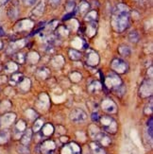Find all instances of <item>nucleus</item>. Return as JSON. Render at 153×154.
<instances>
[{"instance_id":"f257e3e1","label":"nucleus","mask_w":153,"mask_h":154,"mask_svg":"<svg viewBox=\"0 0 153 154\" xmlns=\"http://www.w3.org/2000/svg\"><path fill=\"white\" fill-rule=\"evenodd\" d=\"M129 15L130 9L124 4H119L114 11V15L112 18V25L115 30L118 33L123 32L129 26Z\"/></svg>"},{"instance_id":"f03ea898","label":"nucleus","mask_w":153,"mask_h":154,"mask_svg":"<svg viewBox=\"0 0 153 154\" xmlns=\"http://www.w3.org/2000/svg\"><path fill=\"white\" fill-rule=\"evenodd\" d=\"M99 122H100V124H101L102 129L106 132L115 134V133L117 131V128H118L117 123L112 116H104L99 118Z\"/></svg>"},{"instance_id":"7ed1b4c3","label":"nucleus","mask_w":153,"mask_h":154,"mask_svg":"<svg viewBox=\"0 0 153 154\" xmlns=\"http://www.w3.org/2000/svg\"><path fill=\"white\" fill-rule=\"evenodd\" d=\"M104 85L109 89L115 90L118 87L123 85L121 79L118 77V75L115 74V73H110V74L104 79Z\"/></svg>"},{"instance_id":"20e7f679","label":"nucleus","mask_w":153,"mask_h":154,"mask_svg":"<svg viewBox=\"0 0 153 154\" xmlns=\"http://www.w3.org/2000/svg\"><path fill=\"white\" fill-rule=\"evenodd\" d=\"M111 67L117 74H125L129 69V65L121 59H114L111 63Z\"/></svg>"},{"instance_id":"39448f33","label":"nucleus","mask_w":153,"mask_h":154,"mask_svg":"<svg viewBox=\"0 0 153 154\" xmlns=\"http://www.w3.org/2000/svg\"><path fill=\"white\" fill-rule=\"evenodd\" d=\"M70 119L75 123H81V122H84L85 120L87 119V115H86V112L83 110L77 108V109H74L71 112Z\"/></svg>"},{"instance_id":"423d86ee","label":"nucleus","mask_w":153,"mask_h":154,"mask_svg":"<svg viewBox=\"0 0 153 154\" xmlns=\"http://www.w3.org/2000/svg\"><path fill=\"white\" fill-rule=\"evenodd\" d=\"M81 146L74 142L64 145L61 149V154H81Z\"/></svg>"},{"instance_id":"0eeeda50","label":"nucleus","mask_w":153,"mask_h":154,"mask_svg":"<svg viewBox=\"0 0 153 154\" xmlns=\"http://www.w3.org/2000/svg\"><path fill=\"white\" fill-rule=\"evenodd\" d=\"M94 138L96 139V142L101 146H108L112 143V139L106 133L101 132L99 131L94 135Z\"/></svg>"},{"instance_id":"6e6552de","label":"nucleus","mask_w":153,"mask_h":154,"mask_svg":"<svg viewBox=\"0 0 153 154\" xmlns=\"http://www.w3.org/2000/svg\"><path fill=\"white\" fill-rule=\"evenodd\" d=\"M139 93H140V96L143 98L150 97L152 95V82H151V80H149V82L148 80H145L140 87Z\"/></svg>"},{"instance_id":"1a4fd4ad","label":"nucleus","mask_w":153,"mask_h":154,"mask_svg":"<svg viewBox=\"0 0 153 154\" xmlns=\"http://www.w3.org/2000/svg\"><path fill=\"white\" fill-rule=\"evenodd\" d=\"M55 149L56 144L53 140H45L40 146V149L43 154H50L55 150Z\"/></svg>"},{"instance_id":"9d476101","label":"nucleus","mask_w":153,"mask_h":154,"mask_svg":"<svg viewBox=\"0 0 153 154\" xmlns=\"http://www.w3.org/2000/svg\"><path fill=\"white\" fill-rule=\"evenodd\" d=\"M101 108L104 112H108V113H115L117 112L116 104L110 98H106L103 100L101 103Z\"/></svg>"},{"instance_id":"9b49d317","label":"nucleus","mask_w":153,"mask_h":154,"mask_svg":"<svg viewBox=\"0 0 153 154\" xmlns=\"http://www.w3.org/2000/svg\"><path fill=\"white\" fill-rule=\"evenodd\" d=\"M26 129V125L25 123L24 120H19V121L15 124L14 126V130H13V135L16 139L21 138L22 134Z\"/></svg>"},{"instance_id":"f8f14e48","label":"nucleus","mask_w":153,"mask_h":154,"mask_svg":"<svg viewBox=\"0 0 153 154\" xmlns=\"http://www.w3.org/2000/svg\"><path fill=\"white\" fill-rule=\"evenodd\" d=\"M33 26V22L29 19H26L20 21L16 26H15V29L18 31H23V30H29Z\"/></svg>"},{"instance_id":"ddd939ff","label":"nucleus","mask_w":153,"mask_h":154,"mask_svg":"<svg viewBox=\"0 0 153 154\" xmlns=\"http://www.w3.org/2000/svg\"><path fill=\"white\" fill-rule=\"evenodd\" d=\"M15 119H16V115H15V113H12V112L6 113V115H4L2 116L0 123H1L2 126L8 127V126H11L13 122H14Z\"/></svg>"},{"instance_id":"4468645a","label":"nucleus","mask_w":153,"mask_h":154,"mask_svg":"<svg viewBox=\"0 0 153 154\" xmlns=\"http://www.w3.org/2000/svg\"><path fill=\"white\" fill-rule=\"evenodd\" d=\"M86 63H87V64H89L90 66H96L99 63V56L97 53L91 50L87 54Z\"/></svg>"},{"instance_id":"2eb2a0df","label":"nucleus","mask_w":153,"mask_h":154,"mask_svg":"<svg viewBox=\"0 0 153 154\" xmlns=\"http://www.w3.org/2000/svg\"><path fill=\"white\" fill-rule=\"evenodd\" d=\"M31 137H32V131L30 129L26 130L23 133V135L21 136V143L24 146H29L30 141H31Z\"/></svg>"},{"instance_id":"dca6fc26","label":"nucleus","mask_w":153,"mask_h":154,"mask_svg":"<svg viewBox=\"0 0 153 154\" xmlns=\"http://www.w3.org/2000/svg\"><path fill=\"white\" fill-rule=\"evenodd\" d=\"M41 130H42V135L44 137H49L53 134V132H54V128H53V126L50 123L44 124Z\"/></svg>"},{"instance_id":"f3484780","label":"nucleus","mask_w":153,"mask_h":154,"mask_svg":"<svg viewBox=\"0 0 153 154\" xmlns=\"http://www.w3.org/2000/svg\"><path fill=\"white\" fill-rule=\"evenodd\" d=\"M90 150L92 154H106L102 146L98 145L96 142H92L90 144Z\"/></svg>"},{"instance_id":"a211bd4d","label":"nucleus","mask_w":153,"mask_h":154,"mask_svg":"<svg viewBox=\"0 0 153 154\" xmlns=\"http://www.w3.org/2000/svg\"><path fill=\"white\" fill-rule=\"evenodd\" d=\"M11 132L9 130H2L0 131V146L5 145L10 141Z\"/></svg>"},{"instance_id":"6ab92c4d","label":"nucleus","mask_w":153,"mask_h":154,"mask_svg":"<svg viewBox=\"0 0 153 154\" xmlns=\"http://www.w3.org/2000/svg\"><path fill=\"white\" fill-rule=\"evenodd\" d=\"M44 1H41L37 6L36 8L32 11V15L35 16V17H40L41 15H43V13L44 11Z\"/></svg>"},{"instance_id":"aec40b11","label":"nucleus","mask_w":153,"mask_h":154,"mask_svg":"<svg viewBox=\"0 0 153 154\" xmlns=\"http://www.w3.org/2000/svg\"><path fill=\"white\" fill-rule=\"evenodd\" d=\"M24 79V76L21 73H14L11 78L10 79V84L11 85H18L20 82Z\"/></svg>"},{"instance_id":"412c9836","label":"nucleus","mask_w":153,"mask_h":154,"mask_svg":"<svg viewBox=\"0 0 153 154\" xmlns=\"http://www.w3.org/2000/svg\"><path fill=\"white\" fill-rule=\"evenodd\" d=\"M102 89V86H101V83L97 82V80H95V82H92L90 84H89V87H88V90L91 92V93H97L99 91H101Z\"/></svg>"},{"instance_id":"4be33fe9","label":"nucleus","mask_w":153,"mask_h":154,"mask_svg":"<svg viewBox=\"0 0 153 154\" xmlns=\"http://www.w3.org/2000/svg\"><path fill=\"white\" fill-rule=\"evenodd\" d=\"M39 59H40V56L37 52H30L28 54V56H26V61L32 64L38 63Z\"/></svg>"},{"instance_id":"5701e85b","label":"nucleus","mask_w":153,"mask_h":154,"mask_svg":"<svg viewBox=\"0 0 153 154\" xmlns=\"http://www.w3.org/2000/svg\"><path fill=\"white\" fill-rule=\"evenodd\" d=\"M44 94H42L41 96L39 97V99H38V106L40 107L41 109H43V108H47V107L49 106V98H48V97L46 96L45 97V99H44Z\"/></svg>"},{"instance_id":"b1692460","label":"nucleus","mask_w":153,"mask_h":154,"mask_svg":"<svg viewBox=\"0 0 153 154\" xmlns=\"http://www.w3.org/2000/svg\"><path fill=\"white\" fill-rule=\"evenodd\" d=\"M49 75H50V71L47 68H44V67H42V68L38 69L37 72H36V76L39 79H47L49 77Z\"/></svg>"},{"instance_id":"393cba45","label":"nucleus","mask_w":153,"mask_h":154,"mask_svg":"<svg viewBox=\"0 0 153 154\" xmlns=\"http://www.w3.org/2000/svg\"><path fill=\"white\" fill-rule=\"evenodd\" d=\"M30 80L29 79H25L22 80L21 82H20L18 85H19V89L21 90L23 93H26V92H28L30 88Z\"/></svg>"},{"instance_id":"a878e982","label":"nucleus","mask_w":153,"mask_h":154,"mask_svg":"<svg viewBox=\"0 0 153 154\" xmlns=\"http://www.w3.org/2000/svg\"><path fill=\"white\" fill-rule=\"evenodd\" d=\"M68 55L72 61H78L81 58V53L75 48H70L68 50Z\"/></svg>"},{"instance_id":"bb28decb","label":"nucleus","mask_w":153,"mask_h":154,"mask_svg":"<svg viewBox=\"0 0 153 154\" xmlns=\"http://www.w3.org/2000/svg\"><path fill=\"white\" fill-rule=\"evenodd\" d=\"M96 33V23L91 22V24H89L87 29H86V34L89 37H93Z\"/></svg>"},{"instance_id":"cd10ccee","label":"nucleus","mask_w":153,"mask_h":154,"mask_svg":"<svg viewBox=\"0 0 153 154\" xmlns=\"http://www.w3.org/2000/svg\"><path fill=\"white\" fill-rule=\"evenodd\" d=\"M25 45H26V41H24V40H19V41H16V42H14V43H12L11 45L9 46V50L11 49L12 52H14V51L17 50V49L22 48Z\"/></svg>"},{"instance_id":"c85d7f7f","label":"nucleus","mask_w":153,"mask_h":154,"mask_svg":"<svg viewBox=\"0 0 153 154\" xmlns=\"http://www.w3.org/2000/svg\"><path fill=\"white\" fill-rule=\"evenodd\" d=\"M5 70L10 73H15L18 70V65L14 62H9L5 65Z\"/></svg>"},{"instance_id":"c756f323","label":"nucleus","mask_w":153,"mask_h":154,"mask_svg":"<svg viewBox=\"0 0 153 154\" xmlns=\"http://www.w3.org/2000/svg\"><path fill=\"white\" fill-rule=\"evenodd\" d=\"M97 12L96 11H91L87 13V15L85 17V21L88 22H96L97 19Z\"/></svg>"},{"instance_id":"7c9ffc66","label":"nucleus","mask_w":153,"mask_h":154,"mask_svg":"<svg viewBox=\"0 0 153 154\" xmlns=\"http://www.w3.org/2000/svg\"><path fill=\"white\" fill-rule=\"evenodd\" d=\"M118 52H119V54L122 55V56H130L131 54L130 48L127 45H120V46H119Z\"/></svg>"},{"instance_id":"2f4dec72","label":"nucleus","mask_w":153,"mask_h":154,"mask_svg":"<svg viewBox=\"0 0 153 154\" xmlns=\"http://www.w3.org/2000/svg\"><path fill=\"white\" fill-rule=\"evenodd\" d=\"M43 126H44V120L41 118H38L37 120H35L34 124H33V131L38 132L39 131H41Z\"/></svg>"},{"instance_id":"473e14b6","label":"nucleus","mask_w":153,"mask_h":154,"mask_svg":"<svg viewBox=\"0 0 153 154\" xmlns=\"http://www.w3.org/2000/svg\"><path fill=\"white\" fill-rule=\"evenodd\" d=\"M140 39V35L137 31H131L129 34V40L131 43H137Z\"/></svg>"},{"instance_id":"72a5a7b5","label":"nucleus","mask_w":153,"mask_h":154,"mask_svg":"<svg viewBox=\"0 0 153 154\" xmlns=\"http://www.w3.org/2000/svg\"><path fill=\"white\" fill-rule=\"evenodd\" d=\"M90 8V5L88 2H85V1H82L81 4H79V7H78V11H81V13H84V12H87L88 10Z\"/></svg>"},{"instance_id":"f704fd0d","label":"nucleus","mask_w":153,"mask_h":154,"mask_svg":"<svg viewBox=\"0 0 153 154\" xmlns=\"http://www.w3.org/2000/svg\"><path fill=\"white\" fill-rule=\"evenodd\" d=\"M8 15L12 18V19H14L18 16V10L17 8H15V7H11V9H9V11H8Z\"/></svg>"},{"instance_id":"c9c22d12","label":"nucleus","mask_w":153,"mask_h":154,"mask_svg":"<svg viewBox=\"0 0 153 154\" xmlns=\"http://www.w3.org/2000/svg\"><path fill=\"white\" fill-rule=\"evenodd\" d=\"M15 61L18 63H24L26 62V55L24 53H17L15 55Z\"/></svg>"},{"instance_id":"e433bc0d","label":"nucleus","mask_w":153,"mask_h":154,"mask_svg":"<svg viewBox=\"0 0 153 154\" xmlns=\"http://www.w3.org/2000/svg\"><path fill=\"white\" fill-rule=\"evenodd\" d=\"M152 117L149 118V120L148 121V134L149 137L152 138L153 137V123H152Z\"/></svg>"},{"instance_id":"4c0bfd02","label":"nucleus","mask_w":153,"mask_h":154,"mask_svg":"<svg viewBox=\"0 0 153 154\" xmlns=\"http://www.w3.org/2000/svg\"><path fill=\"white\" fill-rule=\"evenodd\" d=\"M17 151L21 154H29V150L28 149V146H24V145H21L20 146L17 148Z\"/></svg>"},{"instance_id":"58836bf2","label":"nucleus","mask_w":153,"mask_h":154,"mask_svg":"<svg viewBox=\"0 0 153 154\" xmlns=\"http://www.w3.org/2000/svg\"><path fill=\"white\" fill-rule=\"evenodd\" d=\"M65 9L67 11H73L75 10V2L74 1H68L67 4L65 6Z\"/></svg>"},{"instance_id":"ea45409f","label":"nucleus","mask_w":153,"mask_h":154,"mask_svg":"<svg viewBox=\"0 0 153 154\" xmlns=\"http://www.w3.org/2000/svg\"><path fill=\"white\" fill-rule=\"evenodd\" d=\"M75 14H76V11L74 10L73 11H71L70 13H68V14L64 15V16H63V21H65V20H68V19H70L71 17L75 16Z\"/></svg>"},{"instance_id":"a19ab883","label":"nucleus","mask_w":153,"mask_h":154,"mask_svg":"<svg viewBox=\"0 0 153 154\" xmlns=\"http://www.w3.org/2000/svg\"><path fill=\"white\" fill-rule=\"evenodd\" d=\"M37 0H23V2L26 6H33L36 3Z\"/></svg>"},{"instance_id":"79ce46f5","label":"nucleus","mask_w":153,"mask_h":154,"mask_svg":"<svg viewBox=\"0 0 153 154\" xmlns=\"http://www.w3.org/2000/svg\"><path fill=\"white\" fill-rule=\"evenodd\" d=\"M99 116H98V113L97 112H93L92 113V120L94 122H97V121H99Z\"/></svg>"},{"instance_id":"37998d69","label":"nucleus","mask_w":153,"mask_h":154,"mask_svg":"<svg viewBox=\"0 0 153 154\" xmlns=\"http://www.w3.org/2000/svg\"><path fill=\"white\" fill-rule=\"evenodd\" d=\"M49 2H50V4H51L52 6L56 7V6H58V5L60 4V2H61V0H49Z\"/></svg>"},{"instance_id":"c03bdc74","label":"nucleus","mask_w":153,"mask_h":154,"mask_svg":"<svg viewBox=\"0 0 153 154\" xmlns=\"http://www.w3.org/2000/svg\"><path fill=\"white\" fill-rule=\"evenodd\" d=\"M4 35H5V30H4V29L2 28V26H0V37H2Z\"/></svg>"},{"instance_id":"a18cd8bd","label":"nucleus","mask_w":153,"mask_h":154,"mask_svg":"<svg viewBox=\"0 0 153 154\" xmlns=\"http://www.w3.org/2000/svg\"><path fill=\"white\" fill-rule=\"evenodd\" d=\"M3 46H4V45H3V42L0 40V50H2L3 49Z\"/></svg>"},{"instance_id":"49530a36","label":"nucleus","mask_w":153,"mask_h":154,"mask_svg":"<svg viewBox=\"0 0 153 154\" xmlns=\"http://www.w3.org/2000/svg\"><path fill=\"white\" fill-rule=\"evenodd\" d=\"M61 140H62L63 142H66V141H67V140H68V138H67V137H62V139H61Z\"/></svg>"},{"instance_id":"de8ad7c7","label":"nucleus","mask_w":153,"mask_h":154,"mask_svg":"<svg viewBox=\"0 0 153 154\" xmlns=\"http://www.w3.org/2000/svg\"><path fill=\"white\" fill-rule=\"evenodd\" d=\"M8 1H9V0H8Z\"/></svg>"}]
</instances>
